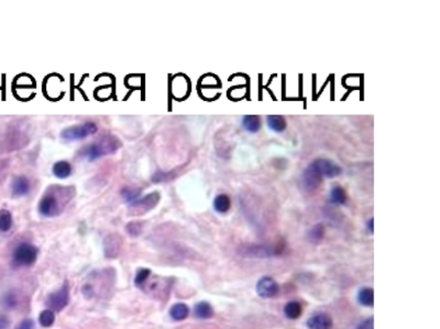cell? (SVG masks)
Here are the masks:
<instances>
[{"instance_id":"1","label":"cell","mask_w":440,"mask_h":329,"mask_svg":"<svg viewBox=\"0 0 440 329\" xmlns=\"http://www.w3.org/2000/svg\"><path fill=\"white\" fill-rule=\"evenodd\" d=\"M120 145L121 144L117 137L112 136V135H107V136H103L98 139L97 142L83 147L80 150L79 155L82 158L88 161H92L105 155L115 153L120 147Z\"/></svg>"},{"instance_id":"2","label":"cell","mask_w":440,"mask_h":329,"mask_svg":"<svg viewBox=\"0 0 440 329\" xmlns=\"http://www.w3.org/2000/svg\"><path fill=\"white\" fill-rule=\"evenodd\" d=\"M59 189L58 190H51L40 200L39 202V212L42 214L43 216L52 217L56 216L60 214L61 208H63L64 204L62 203V199H59L58 197Z\"/></svg>"},{"instance_id":"3","label":"cell","mask_w":440,"mask_h":329,"mask_svg":"<svg viewBox=\"0 0 440 329\" xmlns=\"http://www.w3.org/2000/svg\"><path fill=\"white\" fill-rule=\"evenodd\" d=\"M97 132V125L94 122H86L80 125H74L62 131L61 136L66 140L83 139Z\"/></svg>"},{"instance_id":"4","label":"cell","mask_w":440,"mask_h":329,"mask_svg":"<svg viewBox=\"0 0 440 329\" xmlns=\"http://www.w3.org/2000/svg\"><path fill=\"white\" fill-rule=\"evenodd\" d=\"M281 250H282L281 248L268 246V245L248 244V245H243L239 252L242 256H245V257L266 258L279 254L281 253Z\"/></svg>"},{"instance_id":"5","label":"cell","mask_w":440,"mask_h":329,"mask_svg":"<svg viewBox=\"0 0 440 329\" xmlns=\"http://www.w3.org/2000/svg\"><path fill=\"white\" fill-rule=\"evenodd\" d=\"M39 250L33 245L23 243L15 248L13 253V260L18 265H31L38 258Z\"/></svg>"},{"instance_id":"6","label":"cell","mask_w":440,"mask_h":329,"mask_svg":"<svg viewBox=\"0 0 440 329\" xmlns=\"http://www.w3.org/2000/svg\"><path fill=\"white\" fill-rule=\"evenodd\" d=\"M323 179L324 177L320 175V172L317 170V168L310 163L303 171L299 182H301V187L305 191L314 192L315 190L318 189L320 185H322Z\"/></svg>"},{"instance_id":"7","label":"cell","mask_w":440,"mask_h":329,"mask_svg":"<svg viewBox=\"0 0 440 329\" xmlns=\"http://www.w3.org/2000/svg\"><path fill=\"white\" fill-rule=\"evenodd\" d=\"M69 285L66 283L62 286L58 291L51 293L46 300V305L49 306V310L53 312H60L69 304Z\"/></svg>"},{"instance_id":"8","label":"cell","mask_w":440,"mask_h":329,"mask_svg":"<svg viewBox=\"0 0 440 329\" xmlns=\"http://www.w3.org/2000/svg\"><path fill=\"white\" fill-rule=\"evenodd\" d=\"M160 200V195L158 192L150 193V195L138 199L136 202H133L130 205V213L133 215H140V214H144L149 212L150 210L158 204Z\"/></svg>"},{"instance_id":"9","label":"cell","mask_w":440,"mask_h":329,"mask_svg":"<svg viewBox=\"0 0 440 329\" xmlns=\"http://www.w3.org/2000/svg\"><path fill=\"white\" fill-rule=\"evenodd\" d=\"M312 164L317 168L324 178H336L343 172V168L339 165L327 158H317L313 160Z\"/></svg>"},{"instance_id":"10","label":"cell","mask_w":440,"mask_h":329,"mask_svg":"<svg viewBox=\"0 0 440 329\" xmlns=\"http://www.w3.org/2000/svg\"><path fill=\"white\" fill-rule=\"evenodd\" d=\"M277 282L271 276H263L257 283V293L262 299H271L278 293Z\"/></svg>"},{"instance_id":"11","label":"cell","mask_w":440,"mask_h":329,"mask_svg":"<svg viewBox=\"0 0 440 329\" xmlns=\"http://www.w3.org/2000/svg\"><path fill=\"white\" fill-rule=\"evenodd\" d=\"M307 327L309 329H331L333 320L327 314L314 315L307 321Z\"/></svg>"},{"instance_id":"12","label":"cell","mask_w":440,"mask_h":329,"mask_svg":"<svg viewBox=\"0 0 440 329\" xmlns=\"http://www.w3.org/2000/svg\"><path fill=\"white\" fill-rule=\"evenodd\" d=\"M30 181L24 176H19L14 178L11 184L12 195L14 197H23L27 196L30 192Z\"/></svg>"},{"instance_id":"13","label":"cell","mask_w":440,"mask_h":329,"mask_svg":"<svg viewBox=\"0 0 440 329\" xmlns=\"http://www.w3.org/2000/svg\"><path fill=\"white\" fill-rule=\"evenodd\" d=\"M52 171H53V175L56 177V178L66 179L69 178L72 174V166L69 161L61 160L54 164Z\"/></svg>"},{"instance_id":"14","label":"cell","mask_w":440,"mask_h":329,"mask_svg":"<svg viewBox=\"0 0 440 329\" xmlns=\"http://www.w3.org/2000/svg\"><path fill=\"white\" fill-rule=\"evenodd\" d=\"M267 127L272 130L273 132L281 133L286 129V120L282 116H267L266 117Z\"/></svg>"},{"instance_id":"15","label":"cell","mask_w":440,"mask_h":329,"mask_svg":"<svg viewBox=\"0 0 440 329\" xmlns=\"http://www.w3.org/2000/svg\"><path fill=\"white\" fill-rule=\"evenodd\" d=\"M329 200L335 205H344L347 202V195L343 187L334 186L330 190Z\"/></svg>"},{"instance_id":"16","label":"cell","mask_w":440,"mask_h":329,"mask_svg":"<svg viewBox=\"0 0 440 329\" xmlns=\"http://www.w3.org/2000/svg\"><path fill=\"white\" fill-rule=\"evenodd\" d=\"M261 119L259 116H245L242 119V127L250 133H257L261 129Z\"/></svg>"},{"instance_id":"17","label":"cell","mask_w":440,"mask_h":329,"mask_svg":"<svg viewBox=\"0 0 440 329\" xmlns=\"http://www.w3.org/2000/svg\"><path fill=\"white\" fill-rule=\"evenodd\" d=\"M120 240L116 235H110L105 240V252L108 257H116L119 253Z\"/></svg>"},{"instance_id":"18","label":"cell","mask_w":440,"mask_h":329,"mask_svg":"<svg viewBox=\"0 0 440 329\" xmlns=\"http://www.w3.org/2000/svg\"><path fill=\"white\" fill-rule=\"evenodd\" d=\"M194 314L197 318L200 320H208L214 314L213 307L207 302H199L198 304L195 305Z\"/></svg>"},{"instance_id":"19","label":"cell","mask_w":440,"mask_h":329,"mask_svg":"<svg viewBox=\"0 0 440 329\" xmlns=\"http://www.w3.org/2000/svg\"><path fill=\"white\" fill-rule=\"evenodd\" d=\"M189 314L188 306L184 304V303H177L172 306V309L170 311V315L175 321H184L185 318H187Z\"/></svg>"},{"instance_id":"20","label":"cell","mask_w":440,"mask_h":329,"mask_svg":"<svg viewBox=\"0 0 440 329\" xmlns=\"http://www.w3.org/2000/svg\"><path fill=\"white\" fill-rule=\"evenodd\" d=\"M230 206H231L230 197L227 195H218L215 197L214 208L216 212H218L220 214L227 213L230 210Z\"/></svg>"},{"instance_id":"21","label":"cell","mask_w":440,"mask_h":329,"mask_svg":"<svg viewBox=\"0 0 440 329\" xmlns=\"http://www.w3.org/2000/svg\"><path fill=\"white\" fill-rule=\"evenodd\" d=\"M284 314L288 320H297L302 315V306L296 301L288 302L284 307Z\"/></svg>"},{"instance_id":"22","label":"cell","mask_w":440,"mask_h":329,"mask_svg":"<svg viewBox=\"0 0 440 329\" xmlns=\"http://www.w3.org/2000/svg\"><path fill=\"white\" fill-rule=\"evenodd\" d=\"M358 300L362 305L372 307L374 304V292L370 288H364L359 292Z\"/></svg>"},{"instance_id":"23","label":"cell","mask_w":440,"mask_h":329,"mask_svg":"<svg viewBox=\"0 0 440 329\" xmlns=\"http://www.w3.org/2000/svg\"><path fill=\"white\" fill-rule=\"evenodd\" d=\"M12 226V215L8 210H0V232H8Z\"/></svg>"},{"instance_id":"24","label":"cell","mask_w":440,"mask_h":329,"mask_svg":"<svg viewBox=\"0 0 440 329\" xmlns=\"http://www.w3.org/2000/svg\"><path fill=\"white\" fill-rule=\"evenodd\" d=\"M121 196L123 197V200H125L128 203H131V204H132L133 202H136L139 199L140 190L136 189V188L126 187V188H123V189L121 190Z\"/></svg>"},{"instance_id":"25","label":"cell","mask_w":440,"mask_h":329,"mask_svg":"<svg viewBox=\"0 0 440 329\" xmlns=\"http://www.w3.org/2000/svg\"><path fill=\"white\" fill-rule=\"evenodd\" d=\"M39 321H40V324H41V325H42L43 327H51L52 325H53V324H54V321H55V314H54V312H53V311H51V310H45V311H43V312L40 314Z\"/></svg>"},{"instance_id":"26","label":"cell","mask_w":440,"mask_h":329,"mask_svg":"<svg viewBox=\"0 0 440 329\" xmlns=\"http://www.w3.org/2000/svg\"><path fill=\"white\" fill-rule=\"evenodd\" d=\"M324 235H325V227L323 224H317V225H315L308 233L309 239L312 240V242H319V240H322L324 238Z\"/></svg>"},{"instance_id":"27","label":"cell","mask_w":440,"mask_h":329,"mask_svg":"<svg viewBox=\"0 0 440 329\" xmlns=\"http://www.w3.org/2000/svg\"><path fill=\"white\" fill-rule=\"evenodd\" d=\"M150 274H151V270H150V269H141L137 273L136 280H134V282H136L137 285L141 286V285H143L148 281Z\"/></svg>"},{"instance_id":"28","label":"cell","mask_w":440,"mask_h":329,"mask_svg":"<svg viewBox=\"0 0 440 329\" xmlns=\"http://www.w3.org/2000/svg\"><path fill=\"white\" fill-rule=\"evenodd\" d=\"M127 232L128 234L132 235V236H138V235L141 234L142 232V224L141 223H137V222H132L129 223L127 227Z\"/></svg>"},{"instance_id":"29","label":"cell","mask_w":440,"mask_h":329,"mask_svg":"<svg viewBox=\"0 0 440 329\" xmlns=\"http://www.w3.org/2000/svg\"><path fill=\"white\" fill-rule=\"evenodd\" d=\"M17 304V297H15L13 294H8L6 297H4V305L8 307H13Z\"/></svg>"},{"instance_id":"30","label":"cell","mask_w":440,"mask_h":329,"mask_svg":"<svg viewBox=\"0 0 440 329\" xmlns=\"http://www.w3.org/2000/svg\"><path fill=\"white\" fill-rule=\"evenodd\" d=\"M373 325H374L373 317H371V318H369V320H366L362 323L361 325L358 327V329H374Z\"/></svg>"},{"instance_id":"31","label":"cell","mask_w":440,"mask_h":329,"mask_svg":"<svg viewBox=\"0 0 440 329\" xmlns=\"http://www.w3.org/2000/svg\"><path fill=\"white\" fill-rule=\"evenodd\" d=\"M17 329H33V322L31 320H24L23 322L20 323Z\"/></svg>"},{"instance_id":"32","label":"cell","mask_w":440,"mask_h":329,"mask_svg":"<svg viewBox=\"0 0 440 329\" xmlns=\"http://www.w3.org/2000/svg\"><path fill=\"white\" fill-rule=\"evenodd\" d=\"M9 326V321L4 316H0V329H7Z\"/></svg>"},{"instance_id":"33","label":"cell","mask_w":440,"mask_h":329,"mask_svg":"<svg viewBox=\"0 0 440 329\" xmlns=\"http://www.w3.org/2000/svg\"><path fill=\"white\" fill-rule=\"evenodd\" d=\"M367 228L370 229L371 233H373V217H371L370 221L367 222Z\"/></svg>"}]
</instances>
